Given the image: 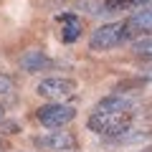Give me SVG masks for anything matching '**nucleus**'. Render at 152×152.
Wrapping results in <instances>:
<instances>
[{"label":"nucleus","mask_w":152,"mask_h":152,"mask_svg":"<svg viewBox=\"0 0 152 152\" xmlns=\"http://www.w3.org/2000/svg\"><path fill=\"white\" fill-rule=\"evenodd\" d=\"M134 112H91L89 114V129L104 137H122L129 132Z\"/></svg>","instance_id":"nucleus-1"},{"label":"nucleus","mask_w":152,"mask_h":152,"mask_svg":"<svg viewBox=\"0 0 152 152\" xmlns=\"http://www.w3.org/2000/svg\"><path fill=\"white\" fill-rule=\"evenodd\" d=\"M129 26L127 20H117V23H104L89 36V48L91 51H112L117 46H122L129 38Z\"/></svg>","instance_id":"nucleus-2"},{"label":"nucleus","mask_w":152,"mask_h":152,"mask_svg":"<svg viewBox=\"0 0 152 152\" xmlns=\"http://www.w3.org/2000/svg\"><path fill=\"white\" fill-rule=\"evenodd\" d=\"M36 119L48 129H61V127H66L69 122L76 119V109L66 102H48L36 109Z\"/></svg>","instance_id":"nucleus-3"},{"label":"nucleus","mask_w":152,"mask_h":152,"mask_svg":"<svg viewBox=\"0 0 152 152\" xmlns=\"http://www.w3.org/2000/svg\"><path fill=\"white\" fill-rule=\"evenodd\" d=\"M36 94L48 99V102H66V99H71L76 94V81L66 79V76H48V79L38 81Z\"/></svg>","instance_id":"nucleus-4"},{"label":"nucleus","mask_w":152,"mask_h":152,"mask_svg":"<svg viewBox=\"0 0 152 152\" xmlns=\"http://www.w3.org/2000/svg\"><path fill=\"white\" fill-rule=\"evenodd\" d=\"M33 145L46 152H71L76 150V137L71 132H46V134L33 137Z\"/></svg>","instance_id":"nucleus-5"},{"label":"nucleus","mask_w":152,"mask_h":152,"mask_svg":"<svg viewBox=\"0 0 152 152\" xmlns=\"http://www.w3.org/2000/svg\"><path fill=\"white\" fill-rule=\"evenodd\" d=\"M94 112H132V99L127 94H109L96 102Z\"/></svg>","instance_id":"nucleus-6"},{"label":"nucleus","mask_w":152,"mask_h":152,"mask_svg":"<svg viewBox=\"0 0 152 152\" xmlns=\"http://www.w3.org/2000/svg\"><path fill=\"white\" fill-rule=\"evenodd\" d=\"M51 66V58L43 53V51H26L20 56V69L26 74H36V71H43Z\"/></svg>","instance_id":"nucleus-7"},{"label":"nucleus","mask_w":152,"mask_h":152,"mask_svg":"<svg viewBox=\"0 0 152 152\" xmlns=\"http://www.w3.org/2000/svg\"><path fill=\"white\" fill-rule=\"evenodd\" d=\"M129 33H142V36H152V8H142L127 20Z\"/></svg>","instance_id":"nucleus-8"},{"label":"nucleus","mask_w":152,"mask_h":152,"mask_svg":"<svg viewBox=\"0 0 152 152\" xmlns=\"http://www.w3.org/2000/svg\"><path fill=\"white\" fill-rule=\"evenodd\" d=\"M58 23L64 28H61V38H64L66 43H74L76 38H79V33H81V20L74 15V13H64V15H58Z\"/></svg>","instance_id":"nucleus-9"},{"label":"nucleus","mask_w":152,"mask_h":152,"mask_svg":"<svg viewBox=\"0 0 152 152\" xmlns=\"http://www.w3.org/2000/svg\"><path fill=\"white\" fill-rule=\"evenodd\" d=\"M152 0H104L102 13H117V10H132V8H145Z\"/></svg>","instance_id":"nucleus-10"},{"label":"nucleus","mask_w":152,"mask_h":152,"mask_svg":"<svg viewBox=\"0 0 152 152\" xmlns=\"http://www.w3.org/2000/svg\"><path fill=\"white\" fill-rule=\"evenodd\" d=\"M134 53L137 56H145V58H152V36H145L140 41H134Z\"/></svg>","instance_id":"nucleus-11"},{"label":"nucleus","mask_w":152,"mask_h":152,"mask_svg":"<svg viewBox=\"0 0 152 152\" xmlns=\"http://www.w3.org/2000/svg\"><path fill=\"white\" fill-rule=\"evenodd\" d=\"M10 91H13V79L5 76V74H0V96L3 94H10Z\"/></svg>","instance_id":"nucleus-12"},{"label":"nucleus","mask_w":152,"mask_h":152,"mask_svg":"<svg viewBox=\"0 0 152 152\" xmlns=\"http://www.w3.org/2000/svg\"><path fill=\"white\" fill-rule=\"evenodd\" d=\"M0 132H3V134H15L18 124L15 122H0Z\"/></svg>","instance_id":"nucleus-13"},{"label":"nucleus","mask_w":152,"mask_h":152,"mask_svg":"<svg viewBox=\"0 0 152 152\" xmlns=\"http://www.w3.org/2000/svg\"><path fill=\"white\" fill-rule=\"evenodd\" d=\"M3 117H5V109H3V107H0V122H3Z\"/></svg>","instance_id":"nucleus-14"},{"label":"nucleus","mask_w":152,"mask_h":152,"mask_svg":"<svg viewBox=\"0 0 152 152\" xmlns=\"http://www.w3.org/2000/svg\"><path fill=\"white\" fill-rule=\"evenodd\" d=\"M3 150H5V142H3V140H0V152H3Z\"/></svg>","instance_id":"nucleus-15"}]
</instances>
